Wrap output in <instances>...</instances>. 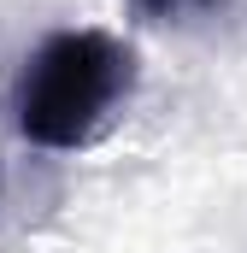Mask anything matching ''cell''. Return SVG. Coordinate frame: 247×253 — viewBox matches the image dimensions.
I'll return each instance as SVG.
<instances>
[{
  "label": "cell",
  "instance_id": "7a4b0ae2",
  "mask_svg": "<svg viewBox=\"0 0 247 253\" xmlns=\"http://www.w3.org/2000/svg\"><path fill=\"white\" fill-rule=\"evenodd\" d=\"M141 24H194V18H218L230 0H124Z\"/></svg>",
  "mask_w": 247,
  "mask_h": 253
},
{
  "label": "cell",
  "instance_id": "6da1fadb",
  "mask_svg": "<svg viewBox=\"0 0 247 253\" xmlns=\"http://www.w3.org/2000/svg\"><path fill=\"white\" fill-rule=\"evenodd\" d=\"M141 65L135 47L112 30H53L18 77V129L30 147L77 153L88 147L106 118L135 94Z\"/></svg>",
  "mask_w": 247,
  "mask_h": 253
}]
</instances>
